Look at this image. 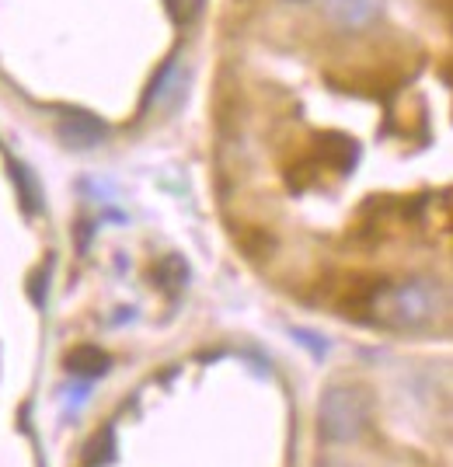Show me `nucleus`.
Returning a JSON list of instances; mask_svg holds the SVG:
<instances>
[{
  "label": "nucleus",
  "instance_id": "obj_1",
  "mask_svg": "<svg viewBox=\"0 0 453 467\" xmlns=\"http://www.w3.org/2000/svg\"><path fill=\"white\" fill-rule=\"evenodd\" d=\"M366 317L387 331H422L433 328L439 317L450 311V293L439 279L415 275L401 283H376L374 290L359 300Z\"/></svg>",
  "mask_w": 453,
  "mask_h": 467
},
{
  "label": "nucleus",
  "instance_id": "obj_2",
  "mask_svg": "<svg viewBox=\"0 0 453 467\" xmlns=\"http://www.w3.org/2000/svg\"><path fill=\"white\" fill-rule=\"evenodd\" d=\"M370 426V398L353 384H332L317 405V432L328 443H355Z\"/></svg>",
  "mask_w": 453,
  "mask_h": 467
},
{
  "label": "nucleus",
  "instance_id": "obj_3",
  "mask_svg": "<svg viewBox=\"0 0 453 467\" xmlns=\"http://www.w3.org/2000/svg\"><path fill=\"white\" fill-rule=\"evenodd\" d=\"M57 137L63 140L67 147H74V150H95V147L105 143L108 130H105L101 119L88 116V112H70V116L59 119Z\"/></svg>",
  "mask_w": 453,
  "mask_h": 467
},
{
  "label": "nucleus",
  "instance_id": "obj_4",
  "mask_svg": "<svg viewBox=\"0 0 453 467\" xmlns=\"http://www.w3.org/2000/svg\"><path fill=\"white\" fill-rule=\"evenodd\" d=\"M321 7H324V18L332 25L355 32V28H366L380 18L384 0H324Z\"/></svg>",
  "mask_w": 453,
  "mask_h": 467
},
{
  "label": "nucleus",
  "instance_id": "obj_5",
  "mask_svg": "<svg viewBox=\"0 0 453 467\" xmlns=\"http://www.w3.org/2000/svg\"><path fill=\"white\" fill-rule=\"evenodd\" d=\"M67 370L74 373V377L95 380V377H105V373L112 370V359H108V352H101L98 346H77V349L67 356Z\"/></svg>",
  "mask_w": 453,
  "mask_h": 467
},
{
  "label": "nucleus",
  "instance_id": "obj_6",
  "mask_svg": "<svg viewBox=\"0 0 453 467\" xmlns=\"http://www.w3.org/2000/svg\"><path fill=\"white\" fill-rule=\"evenodd\" d=\"M154 279H158V286L168 296H178L189 286V262L181 254H164L158 262V269H154Z\"/></svg>",
  "mask_w": 453,
  "mask_h": 467
},
{
  "label": "nucleus",
  "instance_id": "obj_7",
  "mask_svg": "<svg viewBox=\"0 0 453 467\" xmlns=\"http://www.w3.org/2000/svg\"><path fill=\"white\" fill-rule=\"evenodd\" d=\"M11 178H15V185H18V199L21 206H25V213H39V182L32 178V171L25 168V164H11Z\"/></svg>",
  "mask_w": 453,
  "mask_h": 467
},
{
  "label": "nucleus",
  "instance_id": "obj_8",
  "mask_svg": "<svg viewBox=\"0 0 453 467\" xmlns=\"http://www.w3.org/2000/svg\"><path fill=\"white\" fill-rule=\"evenodd\" d=\"M293 338L300 342V346H307L314 359H321V356L328 352V342H324V338H321L317 331H311V328H293Z\"/></svg>",
  "mask_w": 453,
  "mask_h": 467
},
{
  "label": "nucleus",
  "instance_id": "obj_9",
  "mask_svg": "<svg viewBox=\"0 0 453 467\" xmlns=\"http://www.w3.org/2000/svg\"><path fill=\"white\" fill-rule=\"evenodd\" d=\"M46 290H49V269H39V273L32 275V286H28V293H32V304H36V307H42V304H46Z\"/></svg>",
  "mask_w": 453,
  "mask_h": 467
},
{
  "label": "nucleus",
  "instance_id": "obj_10",
  "mask_svg": "<svg viewBox=\"0 0 453 467\" xmlns=\"http://www.w3.org/2000/svg\"><path fill=\"white\" fill-rule=\"evenodd\" d=\"M314 467H345V464H338V461H317Z\"/></svg>",
  "mask_w": 453,
  "mask_h": 467
},
{
  "label": "nucleus",
  "instance_id": "obj_11",
  "mask_svg": "<svg viewBox=\"0 0 453 467\" xmlns=\"http://www.w3.org/2000/svg\"><path fill=\"white\" fill-rule=\"evenodd\" d=\"M290 4H307V0H290Z\"/></svg>",
  "mask_w": 453,
  "mask_h": 467
}]
</instances>
